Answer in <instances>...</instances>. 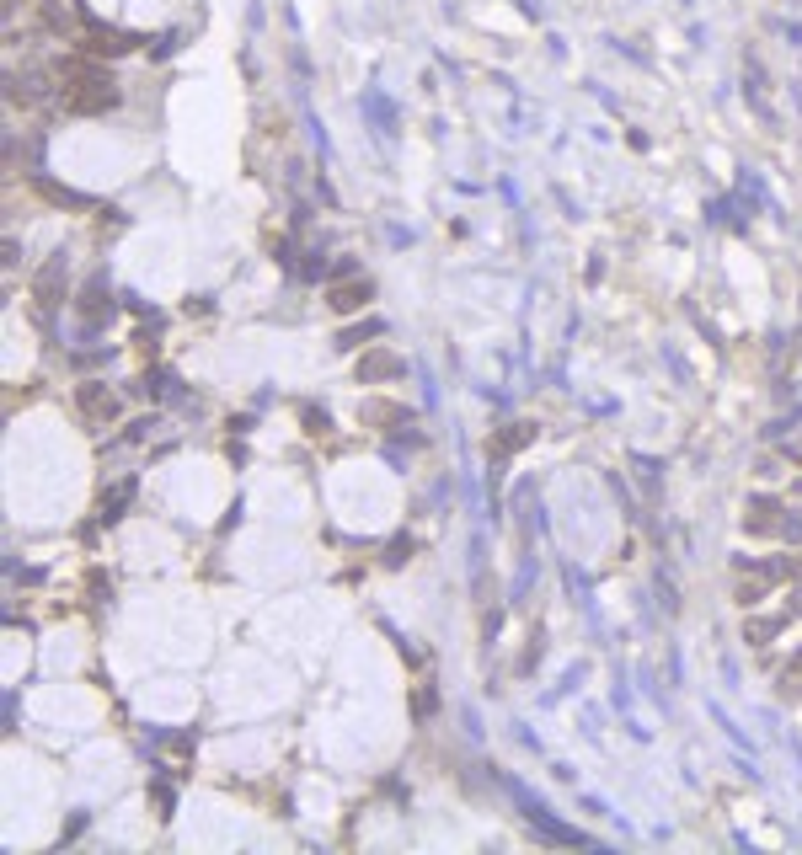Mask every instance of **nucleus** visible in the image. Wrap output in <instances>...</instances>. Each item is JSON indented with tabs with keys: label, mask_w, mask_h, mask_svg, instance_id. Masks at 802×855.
<instances>
[{
	"label": "nucleus",
	"mask_w": 802,
	"mask_h": 855,
	"mask_svg": "<svg viewBox=\"0 0 802 855\" xmlns=\"http://www.w3.org/2000/svg\"><path fill=\"white\" fill-rule=\"evenodd\" d=\"M391 375H401V359H396V353H364V359H359V380H364V385L391 380Z\"/></svg>",
	"instance_id": "obj_7"
},
{
	"label": "nucleus",
	"mask_w": 802,
	"mask_h": 855,
	"mask_svg": "<svg viewBox=\"0 0 802 855\" xmlns=\"http://www.w3.org/2000/svg\"><path fill=\"white\" fill-rule=\"evenodd\" d=\"M59 278H65V262H49L38 278H33V294H38V305L49 310V305H59Z\"/></svg>",
	"instance_id": "obj_9"
},
{
	"label": "nucleus",
	"mask_w": 802,
	"mask_h": 855,
	"mask_svg": "<svg viewBox=\"0 0 802 855\" xmlns=\"http://www.w3.org/2000/svg\"><path fill=\"white\" fill-rule=\"evenodd\" d=\"M786 690H802V652L792 658V668H786Z\"/></svg>",
	"instance_id": "obj_15"
},
{
	"label": "nucleus",
	"mask_w": 802,
	"mask_h": 855,
	"mask_svg": "<svg viewBox=\"0 0 802 855\" xmlns=\"http://www.w3.org/2000/svg\"><path fill=\"white\" fill-rule=\"evenodd\" d=\"M81 49H86L91 59H118V54H129V49H134V38L113 33V27H97V22H86V27H81Z\"/></svg>",
	"instance_id": "obj_3"
},
{
	"label": "nucleus",
	"mask_w": 802,
	"mask_h": 855,
	"mask_svg": "<svg viewBox=\"0 0 802 855\" xmlns=\"http://www.w3.org/2000/svg\"><path fill=\"white\" fill-rule=\"evenodd\" d=\"M375 332H380V321H364V326H353V332H343L337 342H343V348H359V342H364V337H375Z\"/></svg>",
	"instance_id": "obj_13"
},
{
	"label": "nucleus",
	"mask_w": 802,
	"mask_h": 855,
	"mask_svg": "<svg viewBox=\"0 0 802 855\" xmlns=\"http://www.w3.org/2000/svg\"><path fill=\"white\" fill-rule=\"evenodd\" d=\"M776 631H781V615H770V620H749V626H744V636H749L754 647H765Z\"/></svg>",
	"instance_id": "obj_12"
},
{
	"label": "nucleus",
	"mask_w": 802,
	"mask_h": 855,
	"mask_svg": "<svg viewBox=\"0 0 802 855\" xmlns=\"http://www.w3.org/2000/svg\"><path fill=\"white\" fill-rule=\"evenodd\" d=\"M359 423H369V428H385V423H407V412H401L396 401H364V407H359Z\"/></svg>",
	"instance_id": "obj_10"
},
{
	"label": "nucleus",
	"mask_w": 802,
	"mask_h": 855,
	"mask_svg": "<svg viewBox=\"0 0 802 855\" xmlns=\"http://www.w3.org/2000/svg\"><path fill=\"white\" fill-rule=\"evenodd\" d=\"M744 530L749 535H786V508L776 503V497H749Z\"/></svg>",
	"instance_id": "obj_2"
},
{
	"label": "nucleus",
	"mask_w": 802,
	"mask_h": 855,
	"mask_svg": "<svg viewBox=\"0 0 802 855\" xmlns=\"http://www.w3.org/2000/svg\"><path fill=\"white\" fill-rule=\"evenodd\" d=\"M107 310H113V300H107V289H102V278H97V284L86 289V300H81V316L86 321H102Z\"/></svg>",
	"instance_id": "obj_11"
},
{
	"label": "nucleus",
	"mask_w": 802,
	"mask_h": 855,
	"mask_svg": "<svg viewBox=\"0 0 802 855\" xmlns=\"http://www.w3.org/2000/svg\"><path fill=\"white\" fill-rule=\"evenodd\" d=\"M770 583H776V572H738V604H760L770 594Z\"/></svg>",
	"instance_id": "obj_8"
},
{
	"label": "nucleus",
	"mask_w": 802,
	"mask_h": 855,
	"mask_svg": "<svg viewBox=\"0 0 802 855\" xmlns=\"http://www.w3.org/2000/svg\"><path fill=\"white\" fill-rule=\"evenodd\" d=\"M75 401H81V412L91 417V423H113V417H118V396L107 391V385H81Z\"/></svg>",
	"instance_id": "obj_4"
},
{
	"label": "nucleus",
	"mask_w": 802,
	"mask_h": 855,
	"mask_svg": "<svg viewBox=\"0 0 802 855\" xmlns=\"http://www.w3.org/2000/svg\"><path fill=\"white\" fill-rule=\"evenodd\" d=\"M530 439H535V423H508V428L498 433V439L487 444V455H492V460H503V455H514V449H524Z\"/></svg>",
	"instance_id": "obj_6"
},
{
	"label": "nucleus",
	"mask_w": 802,
	"mask_h": 855,
	"mask_svg": "<svg viewBox=\"0 0 802 855\" xmlns=\"http://www.w3.org/2000/svg\"><path fill=\"white\" fill-rule=\"evenodd\" d=\"M305 433H311V439H327V433H332L327 412H305Z\"/></svg>",
	"instance_id": "obj_14"
},
{
	"label": "nucleus",
	"mask_w": 802,
	"mask_h": 855,
	"mask_svg": "<svg viewBox=\"0 0 802 855\" xmlns=\"http://www.w3.org/2000/svg\"><path fill=\"white\" fill-rule=\"evenodd\" d=\"M54 86H59V102H65V113H113L118 107V86L113 75L97 70L91 59H59L54 65Z\"/></svg>",
	"instance_id": "obj_1"
},
{
	"label": "nucleus",
	"mask_w": 802,
	"mask_h": 855,
	"mask_svg": "<svg viewBox=\"0 0 802 855\" xmlns=\"http://www.w3.org/2000/svg\"><path fill=\"white\" fill-rule=\"evenodd\" d=\"M364 300H369V278H348V284H332V294H327V305L337 310V316H353V310H364Z\"/></svg>",
	"instance_id": "obj_5"
}]
</instances>
